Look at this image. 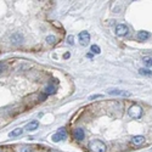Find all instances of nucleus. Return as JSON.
<instances>
[{"label":"nucleus","instance_id":"12","mask_svg":"<svg viewBox=\"0 0 152 152\" xmlns=\"http://www.w3.org/2000/svg\"><path fill=\"white\" fill-rule=\"evenodd\" d=\"M45 92L48 95H52V94H55L56 92V88L54 85H49V86H46L45 88Z\"/></svg>","mask_w":152,"mask_h":152},{"label":"nucleus","instance_id":"14","mask_svg":"<svg viewBox=\"0 0 152 152\" xmlns=\"http://www.w3.org/2000/svg\"><path fill=\"white\" fill-rule=\"evenodd\" d=\"M90 51H91V54H100L101 49H100V46H97V45H91Z\"/></svg>","mask_w":152,"mask_h":152},{"label":"nucleus","instance_id":"2","mask_svg":"<svg viewBox=\"0 0 152 152\" xmlns=\"http://www.w3.org/2000/svg\"><path fill=\"white\" fill-rule=\"evenodd\" d=\"M128 114L134 119H139L142 116V108L139 105H133V106L128 110Z\"/></svg>","mask_w":152,"mask_h":152},{"label":"nucleus","instance_id":"7","mask_svg":"<svg viewBox=\"0 0 152 152\" xmlns=\"http://www.w3.org/2000/svg\"><path fill=\"white\" fill-rule=\"evenodd\" d=\"M108 94H111V95L129 96V95H130V92H128V91H123V90H119V89H108Z\"/></svg>","mask_w":152,"mask_h":152},{"label":"nucleus","instance_id":"5","mask_svg":"<svg viewBox=\"0 0 152 152\" xmlns=\"http://www.w3.org/2000/svg\"><path fill=\"white\" fill-rule=\"evenodd\" d=\"M129 33V28H128L125 25H117L116 27V34L119 37H124Z\"/></svg>","mask_w":152,"mask_h":152},{"label":"nucleus","instance_id":"9","mask_svg":"<svg viewBox=\"0 0 152 152\" xmlns=\"http://www.w3.org/2000/svg\"><path fill=\"white\" fill-rule=\"evenodd\" d=\"M38 127H39L38 121H33V122H31V123H28V124L26 125V129L29 130V131H33V130L38 129Z\"/></svg>","mask_w":152,"mask_h":152},{"label":"nucleus","instance_id":"18","mask_svg":"<svg viewBox=\"0 0 152 152\" xmlns=\"http://www.w3.org/2000/svg\"><path fill=\"white\" fill-rule=\"evenodd\" d=\"M67 40H68V43L71 44V45H73V44H74V42H73V37H72V36H69Z\"/></svg>","mask_w":152,"mask_h":152},{"label":"nucleus","instance_id":"3","mask_svg":"<svg viewBox=\"0 0 152 152\" xmlns=\"http://www.w3.org/2000/svg\"><path fill=\"white\" fill-rule=\"evenodd\" d=\"M67 138V133H66V129L65 128H61V129H58V131L56 134L52 135V141L54 142H58V141H62V140H65Z\"/></svg>","mask_w":152,"mask_h":152},{"label":"nucleus","instance_id":"6","mask_svg":"<svg viewBox=\"0 0 152 152\" xmlns=\"http://www.w3.org/2000/svg\"><path fill=\"white\" fill-rule=\"evenodd\" d=\"M73 136L75 140H78V141H81V140L84 139L85 134H84V130L81 129V128H77V129H74L73 131Z\"/></svg>","mask_w":152,"mask_h":152},{"label":"nucleus","instance_id":"11","mask_svg":"<svg viewBox=\"0 0 152 152\" xmlns=\"http://www.w3.org/2000/svg\"><path fill=\"white\" fill-rule=\"evenodd\" d=\"M23 133V129L22 128H18V129H15V130H12L10 134H9V136L10 138H15V136H20L21 134Z\"/></svg>","mask_w":152,"mask_h":152},{"label":"nucleus","instance_id":"10","mask_svg":"<svg viewBox=\"0 0 152 152\" xmlns=\"http://www.w3.org/2000/svg\"><path fill=\"white\" fill-rule=\"evenodd\" d=\"M144 141H145V138H144L142 135H136V136H134V138L131 139V142H133L134 145H136V146L141 145Z\"/></svg>","mask_w":152,"mask_h":152},{"label":"nucleus","instance_id":"16","mask_svg":"<svg viewBox=\"0 0 152 152\" xmlns=\"http://www.w3.org/2000/svg\"><path fill=\"white\" fill-rule=\"evenodd\" d=\"M144 65H145L146 67L152 66V57H151V58H145V60H144Z\"/></svg>","mask_w":152,"mask_h":152},{"label":"nucleus","instance_id":"13","mask_svg":"<svg viewBox=\"0 0 152 152\" xmlns=\"http://www.w3.org/2000/svg\"><path fill=\"white\" fill-rule=\"evenodd\" d=\"M139 73L142 74V75H149V77H152V71H150V69H147V68H140Z\"/></svg>","mask_w":152,"mask_h":152},{"label":"nucleus","instance_id":"22","mask_svg":"<svg viewBox=\"0 0 152 152\" xmlns=\"http://www.w3.org/2000/svg\"><path fill=\"white\" fill-rule=\"evenodd\" d=\"M86 57H88V58H92V54H91V52H89V54H86Z\"/></svg>","mask_w":152,"mask_h":152},{"label":"nucleus","instance_id":"4","mask_svg":"<svg viewBox=\"0 0 152 152\" xmlns=\"http://www.w3.org/2000/svg\"><path fill=\"white\" fill-rule=\"evenodd\" d=\"M78 38H79L80 45H83V46H86L88 44H89V42H90V34L88 33V32H85V31L84 32H80Z\"/></svg>","mask_w":152,"mask_h":152},{"label":"nucleus","instance_id":"8","mask_svg":"<svg viewBox=\"0 0 152 152\" xmlns=\"http://www.w3.org/2000/svg\"><path fill=\"white\" fill-rule=\"evenodd\" d=\"M136 38L140 40V42H144V40H146V39H149V38H150V33H149V32H146V31H140V32L138 33Z\"/></svg>","mask_w":152,"mask_h":152},{"label":"nucleus","instance_id":"20","mask_svg":"<svg viewBox=\"0 0 152 152\" xmlns=\"http://www.w3.org/2000/svg\"><path fill=\"white\" fill-rule=\"evenodd\" d=\"M71 57V54H69V52H66L65 55H63V58H69Z\"/></svg>","mask_w":152,"mask_h":152},{"label":"nucleus","instance_id":"17","mask_svg":"<svg viewBox=\"0 0 152 152\" xmlns=\"http://www.w3.org/2000/svg\"><path fill=\"white\" fill-rule=\"evenodd\" d=\"M21 152H32L31 147H27V146H25V147L21 149Z\"/></svg>","mask_w":152,"mask_h":152},{"label":"nucleus","instance_id":"21","mask_svg":"<svg viewBox=\"0 0 152 152\" xmlns=\"http://www.w3.org/2000/svg\"><path fill=\"white\" fill-rule=\"evenodd\" d=\"M96 97H101V95H92V96H90V100H92V99H96Z\"/></svg>","mask_w":152,"mask_h":152},{"label":"nucleus","instance_id":"19","mask_svg":"<svg viewBox=\"0 0 152 152\" xmlns=\"http://www.w3.org/2000/svg\"><path fill=\"white\" fill-rule=\"evenodd\" d=\"M5 68H6V67H5L4 63H0V73L4 72V71H5Z\"/></svg>","mask_w":152,"mask_h":152},{"label":"nucleus","instance_id":"1","mask_svg":"<svg viewBox=\"0 0 152 152\" xmlns=\"http://www.w3.org/2000/svg\"><path fill=\"white\" fill-rule=\"evenodd\" d=\"M89 149L92 152H106L107 146L105 145L101 140H91L89 144Z\"/></svg>","mask_w":152,"mask_h":152},{"label":"nucleus","instance_id":"15","mask_svg":"<svg viewBox=\"0 0 152 152\" xmlns=\"http://www.w3.org/2000/svg\"><path fill=\"white\" fill-rule=\"evenodd\" d=\"M46 43L50 44V45H54L56 43V38L54 36H49L48 38H46Z\"/></svg>","mask_w":152,"mask_h":152}]
</instances>
